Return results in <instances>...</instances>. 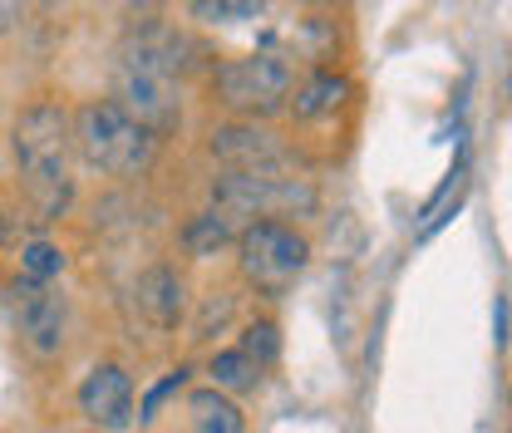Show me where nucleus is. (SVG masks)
<instances>
[{
  "label": "nucleus",
  "mask_w": 512,
  "mask_h": 433,
  "mask_svg": "<svg viewBox=\"0 0 512 433\" xmlns=\"http://www.w3.org/2000/svg\"><path fill=\"white\" fill-rule=\"evenodd\" d=\"M10 153L20 187L35 207L40 222H60L74 202V119L64 114L60 99H35L15 114L10 128Z\"/></svg>",
  "instance_id": "f257e3e1"
},
{
  "label": "nucleus",
  "mask_w": 512,
  "mask_h": 433,
  "mask_svg": "<svg viewBox=\"0 0 512 433\" xmlns=\"http://www.w3.org/2000/svg\"><path fill=\"white\" fill-rule=\"evenodd\" d=\"M158 143L163 138H153L119 99H89L74 109V153L104 178H143Z\"/></svg>",
  "instance_id": "f03ea898"
},
{
  "label": "nucleus",
  "mask_w": 512,
  "mask_h": 433,
  "mask_svg": "<svg viewBox=\"0 0 512 433\" xmlns=\"http://www.w3.org/2000/svg\"><path fill=\"white\" fill-rule=\"evenodd\" d=\"M212 207L227 212L232 222H276V217H316L320 192L311 178L286 173V168H252L237 173L227 168L212 183Z\"/></svg>",
  "instance_id": "7ed1b4c3"
},
{
  "label": "nucleus",
  "mask_w": 512,
  "mask_h": 433,
  "mask_svg": "<svg viewBox=\"0 0 512 433\" xmlns=\"http://www.w3.org/2000/svg\"><path fill=\"white\" fill-rule=\"evenodd\" d=\"M296 69L281 55H237L212 64V99L232 119H271L291 104Z\"/></svg>",
  "instance_id": "20e7f679"
},
{
  "label": "nucleus",
  "mask_w": 512,
  "mask_h": 433,
  "mask_svg": "<svg viewBox=\"0 0 512 433\" xmlns=\"http://www.w3.org/2000/svg\"><path fill=\"white\" fill-rule=\"evenodd\" d=\"M237 261H242V276L261 296H281L306 271L311 242L286 222H247L242 237H237Z\"/></svg>",
  "instance_id": "39448f33"
},
{
  "label": "nucleus",
  "mask_w": 512,
  "mask_h": 433,
  "mask_svg": "<svg viewBox=\"0 0 512 433\" xmlns=\"http://www.w3.org/2000/svg\"><path fill=\"white\" fill-rule=\"evenodd\" d=\"M109 99H119L153 138H173L183 128V84L158 74V69H148V64H133L119 55L114 60V94Z\"/></svg>",
  "instance_id": "423d86ee"
},
{
  "label": "nucleus",
  "mask_w": 512,
  "mask_h": 433,
  "mask_svg": "<svg viewBox=\"0 0 512 433\" xmlns=\"http://www.w3.org/2000/svg\"><path fill=\"white\" fill-rule=\"evenodd\" d=\"M10 320H15L20 345H25L35 360H55L64 350L69 306H64V296L50 286V281L15 276V281H10Z\"/></svg>",
  "instance_id": "0eeeda50"
},
{
  "label": "nucleus",
  "mask_w": 512,
  "mask_h": 433,
  "mask_svg": "<svg viewBox=\"0 0 512 433\" xmlns=\"http://www.w3.org/2000/svg\"><path fill=\"white\" fill-rule=\"evenodd\" d=\"M119 55L133 64H148V69H158V74H168V79H188L197 69H212V55L192 40L188 30H178V25H163V20H148V25H133L124 35V45H119Z\"/></svg>",
  "instance_id": "6e6552de"
},
{
  "label": "nucleus",
  "mask_w": 512,
  "mask_h": 433,
  "mask_svg": "<svg viewBox=\"0 0 512 433\" xmlns=\"http://www.w3.org/2000/svg\"><path fill=\"white\" fill-rule=\"evenodd\" d=\"M207 153L222 168L252 173V168H286V143L266 128V119H227L207 133Z\"/></svg>",
  "instance_id": "1a4fd4ad"
},
{
  "label": "nucleus",
  "mask_w": 512,
  "mask_h": 433,
  "mask_svg": "<svg viewBox=\"0 0 512 433\" xmlns=\"http://www.w3.org/2000/svg\"><path fill=\"white\" fill-rule=\"evenodd\" d=\"M79 414L104 433H124L133 424V379L124 365H94L79 384Z\"/></svg>",
  "instance_id": "9d476101"
},
{
  "label": "nucleus",
  "mask_w": 512,
  "mask_h": 433,
  "mask_svg": "<svg viewBox=\"0 0 512 433\" xmlns=\"http://www.w3.org/2000/svg\"><path fill=\"white\" fill-rule=\"evenodd\" d=\"M133 301L143 310V320L148 325H158V330H173L178 320H183V310H188V286H183V276L173 271V266H148V271H138V281H133Z\"/></svg>",
  "instance_id": "9b49d317"
},
{
  "label": "nucleus",
  "mask_w": 512,
  "mask_h": 433,
  "mask_svg": "<svg viewBox=\"0 0 512 433\" xmlns=\"http://www.w3.org/2000/svg\"><path fill=\"white\" fill-rule=\"evenodd\" d=\"M350 99V79L345 74H335V69H311L296 89H291V114L301 119V124H316V119H330L340 104Z\"/></svg>",
  "instance_id": "f8f14e48"
},
{
  "label": "nucleus",
  "mask_w": 512,
  "mask_h": 433,
  "mask_svg": "<svg viewBox=\"0 0 512 433\" xmlns=\"http://www.w3.org/2000/svg\"><path fill=\"white\" fill-rule=\"evenodd\" d=\"M188 424L192 433H247V414L237 409L232 394L212 389H192L188 394Z\"/></svg>",
  "instance_id": "ddd939ff"
},
{
  "label": "nucleus",
  "mask_w": 512,
  "mask_h": 433,
  "mask_svg": "<svg viewBox=\"0 0 512 433\" xmlns=\"http://www.w3.org/2000/svg\"><path fill=\"white\" fill-rule=\"evenodd\" d=\"M242 232H237V222L227 217V212H217V207H207V212H197L188 227H183V247L192 256H217L222 247H232Z\"/></svg>",
  "instance_id": "4468645a"
},
{
  "label": "nucleus",
  "mask_w": 512,
  "mask_h": 433,
  "mask_svg": "<svg viewBox=\"0 0 512 433\" xmlns=\"http://www.w3.org/2000/svg\"><path fill=\"white\" fill-rule=\"evenodd\" d=\"M207 370H212V384L222 394H247V389H256V379H261V365H256L252 355H242V350H217Z\"/></svg>",
  "instance_id": "2eb2a0df"
},
{
  "label": "nucleus",
  "mask_w": 512,
  "mask_h": 433,
  "mask_svg": "<svg viewBox=\"0 0 512 433\" xmlns=\"http://www.w3.org/2000/svg\"><path fill=\"white\" fill-rule=\"evenodd\" d=\"M266 10V0H188V15L197 25H247Z\"/></svg>",
  "instance_id": "dca6fc26"
},
{
  "label": "nucleus",
  "mask_w": 512,
  "mask_h": 433,
  "mask_svg": "<svg viewBox=\"0 0 512 433\" xmlns=\"http://www.w3.org/2000/svg\"><path fill=\"white\" fill-rule=\"evenodd\" d=\"M64 271V251L55 242H25L20 247V276L30 281H55Z\"/></svg>",
  "instance_id": "f3484780"
},
{
  "label": "nucleus",
  "mask_w": 512,
  "mask_h": 433,
  "mask_svg": "<svg viewBox=\"0 0 512 433\" xmlns=\"http://www.w3.org/2000/svg\"><path fill=\"white\" fill-rule=\"evenodd\" d=\"M242 355H252L256 365L266 370V365H276V355H281V330L271 325V320H252L247 330H242V345H237Z\"/></svg>",
  "instance_id": "a211bd4d"
},
{
  "label": "nucleus",
  "mask_w": 512,
  "mask_h": 433,
  "mask_svg": "<svg viewBox=\"0 0 512 433\" xmlns=\"http://www.w3.org/2000/svg\"><path fill=\"white\" fill-rule=\"evenodd\" d=\"M227 315H232V296H212V301L202 306V315H197V325H192V330H197V340H207V335H212V325H222Z\"/></svg>",
  "instance_id": "6ab92c4d"
},
{
  "label": "nucleus",
  "mask_w": 512,
  "mask_h": 433,
  "mask_svg": "<svg viewBox=\"0 0 512 433\" xmlns=\"http://www.w3.org/2000/svg\"><path fill=\"white\" fill-rule=\"evenodd\" d=\"M183 384H188V370H173V374H168V379H163V384H158V389L143 399V419H153V414H158V404H163L168 394H178Z\"/></svg>",
  "instance_id": "aec40b11"
},
{
  "label": "nucleus",
  "mask_w": 512,
  "mask_h": 433,
  "mask_svg": "<svg viewBox=\"0 0 512 433\" xmlns=\"http://www.w3.org/2000/svg\"><path fill=\"white\" fill-rule=\"evenodd\" d=\"M25 15V0H0V35H10Z\"/></svg>",
  "instance_id": "412c9836"
},
{
  "label": "nucleus",
  "mask_w": 512,
  "mask_h": 433,
  "mask_svg": "<svg viewBox=\"0 0 512 433\" xmlns=\"http://www.w3.org/2000/svg\"><path fill=\"white\" fill-rule=\"evenodd\" d=\"M35 5H40L45 15H55V10H64V0H35Z\"/></svg>",
  "instance_id": "4be33fe9"
},
{
  "label": "nucleus",
  "mask_w": 512,
  "mask_h": 433,
  "mask_svg": "<svg viewBox=\"0 0 512 433\" xmlns=\"http://www.w3.org/2000/svg\"><path fill=\"white\" fill-rule=\"evenodd\" d=\"M94 433H104V429H94Z\"/></svg>",
  "instance_id": "5701e85b"
}]
</instances>
